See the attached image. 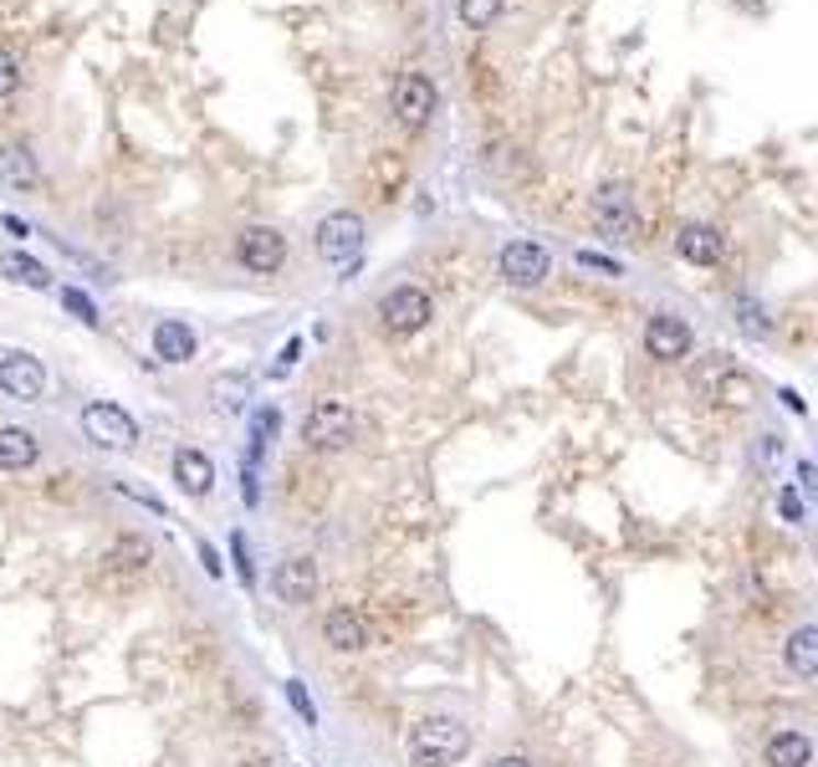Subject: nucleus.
Masks as SVG:
<instances>
[{
	"label": "nucleus",
	"mask_w": 818,
	"mask_h": 767,
	"mask_svg": "<svg viewBox=\"0 0 818 767\" xmlns=\"http://www.w3.org/2000/svg\"><path fill=\"white\" fill-rule=\"evenodd\" d=\"M404 753L419 767H450L471 753V726L456 722V716H425V722L410 726L404 737Z\"/></svg>",
	"instance_id": "1"
},
{
	"label": "nucleus",
	"mask_w": 818,
	"mask_h": 767,
	"mask_svg": "<svg viewBox=\"0 0 818 767\" xmlns=\"http://www.w3.org/2000/svg\"><path fill=\"white\" fill-rule=\"evenodd\" d=\"M0 271H5L11 281H21V287H36V292L52 287V271H46L36 256H26V252H5V256H0Z\"/></svg>",
	"instance_id": "21"
},
{
	"label": "nucleus",
	"mask_w": 818,
	"mask_h": 767,
	"mask_svg": "<svg viewBox=\"0 0 818 767\" xmlns=\"http://www.w3.org/2000/svg\"><path fill=\"white\" fill-rule=\"evenodd\" d=\"M691 343H696V333L675 312H654L650 323H645V354L660 358V364H681L691 354Z\"/></svg>",
	"instance_id": "9"
},
{
	"label": "nucleus",
	"mask_w": 818,
	"mask_h": 767,
	"mask_svg": "<svg viewBox=\"0 0 818 767\" xmlns=\"http://www.w3.org/2000/svg\"><path fill=\"white\" fill-rule=\"evenodd\" d=\"M287 701H292V711L302 716V726H317V711H313V701H307V686H302V680H287Z\"/></svg>",
	"instance_id": "27"
},
{
	"label": "nucleus",
	"mask_w": 818,
	"mask_h": 767,
	"mask_svg": "<svg viewBox=\"0 0 818 767\" xmlns=\"http://www.w3.org/2000/svg\"><path fill=\"white\" fill-rule=\"evenodd\" d=\"M752 460H758L762 471H777V466H783V435L762 430L758 441H752Z\"/></svg>",
	"instance_id": "25"
},
{
	"label": "nucleus",
	"mask_w": 818,
	"mask_h": 767,
	"mask_svg": "<svg viewBox=\"0 0 818 767\" xmlns=\"http://www.w3.org/2000/svg\"><path fill=\"white\" fill-rule=\"evenodd\" d=\"M491 767H533V763H527V757H496Z\"/></svg>",
	"instance_id": "36"
},
{
	"label": "nucleus",
	"mask_w": 818,
	"mask_h": 767,
	"mask_svg": "<svg viewBox=\"0 0 818 767\" xmlns=\"http://www.w3.org/2000/svg\"><path fill=\"white\" fill-rule=\"evenodd\" d=\"M36 435L21 425H0V471H26V466H36Z\"/></svg>",
	"instance_id": "16"
},
{
	"label": "nucleus",
	"mask_w": 818,
	"mask_h": 767,
	"mask_svg": "<svg viewBox=\"0 0 818 767\" xmlns=\"http://www.w3.org/2000/svg\"><path fill=\"white\" fill-rule=\"evenodd\" d=\"M15 88H21V62L11 52H0V98H11Z\"/></svg>",
	"instance_id": "30"
},
{
	"label": "nucleus",
	"mask_w": 818,
	"mask_h": 767,
	"mask_svg": "<svg viewBox=\"0 0 818 767\" xmlns=\"http://www.w3.org/2000/svg\"><path fill=\"white\" fill-rule=\"evenodd\" d=\"M777 502H783V516H788V522H804V502H798V491H783Z\"/></svg>",
	"instance_id": "32"
},
{
	"label": "nucleus",
	"mask_w": 818,
	"mask_h": 767,
	"mask_svg": "<svg viewBox=\"0 0 818 767\" xmlns=\"http://www.w3.org/2000/svg\"><path fill=\"white\" fill-rule=\"evenodd\" d=\"M430 312H435L430 292L404 281V287L384 292V302H379V323H384L389 338H410V333H419V327L430 323Z\"/></svg>",
	"instance_id": "4"
},
{
	"label": "nucleus",
	"mask_w": 818,
	"mask_h": 767,
	"mask_svg": "<svg viewBox=\"0 0 818 767\" xmlns=\"http://www.w3.org/2000/svg\"><path fill=\"white\" fill-rule=\"evenodd\" d=\"M456 11H461V21H466L471 31H486L491 21L502 15V0H461Z\"/></svg>",
	"instance_id": "24"
},
{
	"label": "nucleus",
	"mask_w": 818,
	"mask_h": 767,
	"mask_svg": "<svg viewBox=\"0 0 818 767\" xmlns=\"http://www.w3.org/2000/svg\"><path fill=\"white\" fill-rule=\"evenodd\" d=\"M298 358H302V338H287L282 354H277V364H271V379H287V374L298 369Z\"/></svg>",
	"instance_id": "29"
},
{
	"label": "nucleus",
	"mask_w": 818,
	"mask_h": 767,
	"mask_svg": "<svg viewBox=\"0 0 818 767\" xmlns=\"http://www.w3.org/2000/svg\"><path fill=\"white\" fill-rule=\"evenodd\" d=\"M236 256L246 271H261V277H271V271H282L287 262V236L282 231H271V225H246L236 236Z\"/></svg>",
	"instance_id": "8"
},
{
	"label": "nucleus",
	"mask_w": 818,
	"mask_h": 767,
	"mask_svg": "<svg viewBox=\"0 0 818 767\" xmlns=\"http://www.w3.org/2000/svg\"><path fill=\"white\" fill-rule=\"evenodd\" d=\"M302 441L313 445V451H348L358 441V414L338 399H317L307 420H302Z\"/></svg>",
	"instance_id": "3"
},
{
	"label": "nucleus",
	"mask_w": 818,
	"mask_h": 767,
	"mask_svg": "<svg viewBox=\"0 0 818 767\" xmlns=\"http://www.w3.org/2000/svg\"><path fill=\"white\" fill-rule=\"evenodd\" d=\"M271 593H277L282 604H313V593H317V563L313 558L277 563V574H271Z\"/></svg>",
	"instance_id": "12"
},
{
	"label": "nucleus",
	"mask_w": 818,
	"mask_h": 767,
	"mask_svg": "<svg viewBox=\"0 0 818 767\" xmlns=\"http://www.w3.org/2000/svg\"><path fill=\"white\" fill-rule=\"evenodd\" d=\"M579 266H589V271H604V277H625V266L614 262V256H604V252H579Z\"/></svg>",
	"instance_id": "31"
},
{
	"label": "nucleus",
	"mask_w": 818,
	"mask_h": 767,
	"mask_svg": "<svg viewBox=\"0 0 818 767\" xmlns=\"http://www.w3.org/2000/svg\"><path fill=\"white\" fill-rule=\"evenodd\" d=\"M61 308L72 312L77 323H88V327H98V308H92V297L82 292V287H61Z\"/></svg>",
	"instance_id": "26"
},
{
	"label": "nucleus",
	"mask_w": 818,
	"mask_h": 767,
	"mask_svg": "<svg viewBox=\"0 0 818 767\" xmlns=\"http://www.w3.org/2000/svg\"><path fill=\"white\" fill-rule=\"evenodd\" d=\"M323 640L333 649H343V655H354V649L369 645V624L358 620V609L338 604V609H327V620H323Z\"/></svg>",
	"instance_id": "14"
},
{
	"label": "nucleus",
	"mask_w": 818,
	"mask_h": 767,
	"mask_svg": "<svg viewBox=\"0 0 818 767\" xmlns=\"http://www.w3.org/2000/svg\"><path fill=\"white\" fill-rule=\"evenodd\" d=\"M363 241H369V225H363V215H354V210H333L313 231L317 256H323L327 266H343V271H354V266L363 262Z\"/></svg>",
	"instance_id": "2"
},
{
	"label": "nucleus",
	"mask_w": 818,
	"mask_h": 767,
	"mask_svg": "<svg viewBox=\"0 0 818 767\" xmlns=\"http://www.w3.org/2000/svg\"><path fill=\"white\" fill-rule=\"evenodd\" d=\"M783 660H788V670H793L798 680H814V676H818V630H814V624L793 630V635H788V649H783Z\"/></svg>",
	"instance_id": "17"
},
{
	"label": "nucleus",
	"mask_w": 818,
	"mask_h": 767,
	"mask_svg": "<svg viewBox=\"0 0 818 767\" xmlns=\"http://www.w3.org/2000/svg\"><path fill=\"white\" fill-rule=\"evenodd\" d=\"M783 404H788V410H793V414H804V410H808L804 399H798V389H783Z\"/></svg>",
	"instance_id": "35"
},
{
	"label": "nucleus",
	"mask_w": 818,
	"mask_h": 767,
	"mask_svg": "<svg viewBox=\"0 0 818 767\" xmlns=\"http://www.w3.org/2000/svg\"><path fill=\"white\" fill-rule=\"evenodd\" d=\"M215 399H221L225 414H240L251 404V379H246V374H221V379H215Z\"/></svg>",
	"instance_id": "22"
},
{
	"label": "nucleus",
	"mask_w": 818,
	"mask_h": 767,
	"mask_svg": "<svg viewBox=\"0 0 818 767\" xmlns=\"http://www.w3.org/2000/svg\"><path fill=\"white\" fill-rule=\"evenodd\" d=\"M175 481L184 497H210L215 491V460L205 451L184 445V451H175Z\"/></svg>",
	"instance_id": "13"
},
{
	"label": "nucleus",
	"mask_w": 818,
	"mask_h": 767,
	"mask_svg": "<svg viewBox=\"0 0 818 767\" xmlns=\"http://www.w3.org/2000/svg\"><path fill=\"white\" fill-rule=\"evenodd\" d=\"M675 252H681L691 266H716L727 246H721V236H716L711 225H685L681 236H675Z\"/></svg>",
	"instance_id": "15"
},
{
	"label": "nucleus",
	"mask_w": 818,
	"mask_h": 767,
	"mask_svg": "<svg viewBox=\"0 0 818 767\" xmlns=\"http://www.w3.org/2000/svg\"><path fill=\"white\" fill-rule=\"evenodd\" d=\"M46 389V369L42 358L21 354V348H11V354H0V394L15 399V404H36Z\"/></svg>",
	"instance_id": "7"
},
{
	"label": "nucleus",
	"mask_w": 818,
	"mask_h": 767,
	"mask_svg": "<svg viewBox=\"0 0 818 767\" xmlns=\"http://www.w3.org/2000/svg\"><path fill=\"white\" fill-rule=\"evenodd\" d=\"M731 318H737V323H742V333H752V338H767V333H773V323H767L762 302H752V297H737V302H731Z\"/></svg>",
	"instance_id": "23"
},
{
	"label": "nucleus",
	"mask_w": 818,
	"mask_h": 767,
	"mask_svg": "<svg viewBox=\"0 0 818 767\" xmlns=\"http://www.w3.org/2000/svg\"><path fill=\"white\" fill-rule=\"evenodd\" d=\"M154 354L164 364H190L194 358V333L184 323H159L154 327Z\"/></svg>",
	"instance_id": "18"
},
{
	"label": "nucleus",
	"mask_w": 818,
	"mask_h": 767,
	"mask_svg": "<svg viewBox=\"0 0 818 767\" xmlns=\"http://www.w3.org/2000/svg\"><path fill=\"white\" fill-rule=\"evenodd\" d=\"M231 563H236V578H240V583H246V589H251V547H246V537H240V532H236V537H231Z\"/></svg>",
	"instance_id": "28"
},
{
	"label": "nucleus",
	"mask_w": 818,
	"mask_h": 767,
	"mask_svg": "<svg viewBox=\"0 0 818 767\" xmlns=\"http://www.w3.org/2000/svg\"><path fill=\"white\" fill-rule=\"evenodd\" d=\"M0 179L5 185H15V190H31L36 185V159H31V148L26 144H5L0 148Z\"/></svg>",
	"instance_id": "20"
},
{
	"label": "nucleus",
	"mask_w": 818,
	"mask_h": 767,
	"mask_svg": "<svg viewBox=\"0 0 818 767\" xmlns=\"http://www.w3.org/2000/svg\"><path fill=\"white\" fill-rule=\"evenodd\" d=\"M814 763V742L804 732H777L767 742V767H808Z\"/></svg>",
	"instance_id": "19"
},
{
	"label": "nucleus",
	"mask_w": 818,
	"mask_h": 767,
	"mask_svg": "<svg viewBox=\"0 0 818 767\" xmlns=\"http://www.w3.org/2000/svg\"><path fill=\"white\" fill-rule=\"evenodd\" d=\"M200 563H205V574H210V578H221V558H215L210 547H200Z\"/></svg>",
	"instance_id": "34"
},
{
	"label": "nucleus",
	"mask_w": 818,
	"mask_h": 767,
	"mask_svg": "<svg viewBox=\"0 0 818 767\" xmlns=\"http://www.w3.org/2000/svg\"><path fill=\"white\" fill-rule=\"evenodd\" d=\"M435 103H440V92L425 73H400L394 92H389V113L404 123V129H425L435 119Z\"/></svg>",
	"instance_id": "5"
},
{
	"label": "nucleus",
	"mask_w": 818,
	"mask_h": 767,
	"mask_svg": "<svg viewBox=\"0 0 818 767\" xmlns=\"http://www.w3.org/2000/svg\"><path fill=\"white\" fill-rule=\"evenodd\" d=\"M594 231L609 241H635V205L619 185H604L594 194Z\"/></svg>",
	"instance_id": "11"
},
{
	"label": "nucleus",
	"mask_w": 818,
	"mask_h": 767,
	"mask_svg": "<svg viewBox=\"0 0 818 767\" xmlns=\"http://www.w3.org/2000/svg\"><path fill=\"white\" fill-rule=\"evenodd\" d=\"M798 487H804V491L818 487V481H814V460H798Z\"/></svg>",
	"instance_id": "33"
},
{
	"label": "nucleus",
	"mask_w": 818,
	"mask_h": 767,
	"mask_svg": "<svg viewBox=\"0 0 818 767\" xmlns=\"http://www.w3.org/2000/svg\"><path fill=\"white\" fill-rule=\"evenodd\" d=\"M82 430H88V441L108 445V451L138 445V420L123 404H108V399H92L88 410H82Z\"/></svg>",
	"instance_id": "6"
},
{
	"label": "nucleus",
	"mask_w": 818,
	"mask_h": 767,
	"mask_svg": "<svg viewBox=\"0 0 818 767\" xmlns=\"http://www.w3.org/2000/svg\"><path fill=\"white\" fill-rule=\"evenodd\" d=\"M496 266H502V277L512 281V287H537V281L552 271V256L542 241H506Z\"/></svg>",
	"instance_id": "10"
}]
</instances>
